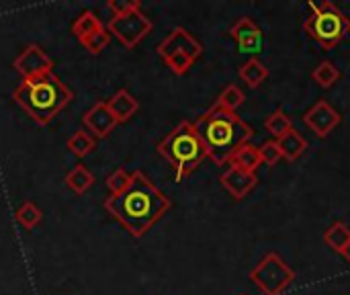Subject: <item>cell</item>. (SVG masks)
I'll use <instances>...</instances> for the list:
<instances>
[{"label": "cell", "mask_w": 350, "mask_h": 295, "mask_svg": "<svg viewBox=\"0 0 350 295\" xmlns=\"http://www.w3.org/2000/svg\"><path fill=\"white\" fill-rule=\"evenodd\" d=\"M170 207V199L142 170L131 172V183L123 193L105 199L107 214H111L135 238L146 236Z\"/></svg>", "instance_id": "obj_1"}, {"label": "cell", "mask_w": 350, "mask_h": 295, "mask_svg": "<svg viewBox=\"0 0 350 295\" xmlns=\"http://www.w3.org/2000/svg\"><path fill=\"white\" fill-rule=\"evenodd\" d=\"M195 129L207 150V158H211L217 166L230 162L244 144H250L254 133L238 113L226 111L217 105L207 109L195 121Z\"/></svg>", "instance_id": "obj_2"}, {"label": "cell", "mask_w": 350, "mask_h": 295, "mask_svg": "<svg viewBox=\"0 0 350 295\" xmlns=\"http://www.w3.org/2000/svg\"><path fill=\"white\" fill-rule=\"evenodd\" d=\"M74 99L72 88L62 82L59 76L53 72L23 80L14 92L12 101L37 123V125H47L53 121L57 113H62Z\"/></svg>", "instance_id": "obj_3"}, {"label": "cell", "mask_w": 350, "mask_h": 295, "mask_svg": "<svg viewBox=\"0 0 350 295\" xmlns=\"http://www.w3.org/2000/svg\"><path fill=\"white\" fill-rule=\"evenodd\" d=\"M158 154L172 166L176 183L189 179L207 158V150L195 129V123L191 121H180L158 144Z\"/></svg>", "instance_id": "obj_4"}, {"label": "cell", "mask_w": 350, "mask_h": 295, "mask_svg": "<svg viewBox=\"0 0 350 295\" xmlns=\"http://www.w3.org/2000/svg\"><path fill=\"white\" fill-rule=\"evenodd\" d=\"M304 31L324 49H334L350 33V18L332 2L310 4V14L304 21Z\"/></svg>", "instance_id": "obj_5"}, {"label": "cell", "mask_w": 350, "mask_h": 295, "mask_svg": "<svg viewBox=\"0 0 350 295\" xmlns=\"http://www.w3.org/2000/svg\"><path fill=\"white\" fill-rule=\"evenodd\" d=\"M250 279L265 295H281L293 283L295 271L277 253H269L250 271Z\"/></svg>", "instance_id": "obj_6"}, {"label": "cell", "mask_w": 350, "mask_h": 295, "mask_svg": "<svg viewBox=\"0 0 350 295\" xmlns=\"http://www.w3.org/2000/svg\"><path fill=\"white\" fill-rule=\"evenodd\" d=\"M107 31L111 35H115L123 47L133 49L135 45H139L152 31V21L142 12V8L121 14V16H111Z\"/></svg>", "instance_id": "obj_7"}, {"label": "cell", "mask_w": 350, "mask_h": 295, "mask_svg": "<svg viewBox=\"0 0 350 295\" xmlns=\"http://www.w3.org/2000/svg\"><path fill=\"white\" fill-rule=\"evenodd\" d=\"M12 66L23 76V80H31V78H37V76H43V74L53 72V60L37 43L27 45L14 57Z\"/></svg>", "instance_id": "obj_8"}, {"label": "cell", "mask_w": 350, "mask_h": 295, "mask_svg": "<svg viewBox=\"0 0 350 295\" xmlns=\"http://www.w3.org/2000/svg\"><path fill=\"white\" fill-rule=\"evenodd\" d=\"M306 125L318 136V138H328L342 121V115L328 103V101H318L312 109L306 111L304 115Z\"/></svg>", "instance_id": "obj_9"}, {"label": "cell", "mask_w": 350, "mask_h": 295, "mask_svg": "<svg viewBox=\"0 0 350 295\" xmlns=\"http://www.w3.org/2000/svg\"><path fill=\"white\" fill-rule=\"evenodd\" d=\"M174 53H187L191 55L193 60H197L201 53H203V45L185 29V27H176L170 31V35L158 45V55L162 60H166L168 55H174Z\"/></svg>", "instance_id": "obj_10"}, {"label": "cell", "mask_w": 350, "mask_h": 295, "mask_svg": "<svg viewBox=\"0 0 350 295\" xmlns=\"http://www.w3.org/2000/svg\"><path fill=\"white\" fill-rule=\"evenodd\" d=\"M84 127L88 129V133L96 140H105L117 125V119L113 117V113L107 107V101H98L94 103L82 117Z\"/></svg>", "instance_id": "obj_11"}, {"label": "cell", "mask_w": 350, "mask_h": 295, "mask_svg": "<svg viewBox=\"0 0 350 295\" xmlns=\"http://www.w3.org/2000/svg\"><path fill=\"white\" fill-rule=\"evenodd\" d=\"M232 39L238 43L240 51H256L260 47L262 41V29L258 27L256 21H252L250 16H242L238 18L232 29H230Z\"/></svg>", "instance_id": "obj_12"}, {"label": "cell", "mask_w": 350, "mask_h": 295, "mask_svg": "<svg viewBox=\"0 0 350 295\" xmlns=\"http://www.w3.org/2000/svg\"><path fill=\"white\" fill-rule=\"evenodd\" d=\"M258 183V177L256 172H246V170H240V168H234L230 166L224 175H221V185L224 189L236 199V201H242Z\"/></svg>", "instance_id": "obj_13"}, {"label": "cell", "mask_w": 350, "mask_h": 295, "mask_svg": "<svg viewBox=\"0 0 350 295\" xmlns=\"http://www.w3.org/2000/svg\"><path fill=\"white\" fill-rule=\"evenodd\" d=\"M107 107H109V111L113 113V117L117 119V123H125V121H129V119L139 111V103H137V99H135L127 88L117 90V92L107 101Z\"/></svg>", "instance_id": "obj_14"}, {"label": "cell", "mask_w": 350, "mask_h": 295, "mask_svg": "<svg viewBox=\"0 0 350 295\" xmlns=\"http://www.w3.org/2000/svg\"><path fill=\"white\" fill-rule=\"evenodd\" d=\"M279 148H281V154L287 162H295L297 158L304 156V152L308 150V140L297 131V129H291L287 136H283L281 140H277Z\"/></svg>", "instance_id": "obj_15"}, {"label": "cell", "mask_w": 350, "mask_h": 295, "mask_svg": "<svg viewBox=\"0 0 350 295\" xmlns=\"http://www.w3.org/2000/svg\"><path fill=\"white\" fill-rule=\"evenodd\" d=\"M230 164L234 168L246 170V172H256L262 166V158H260V150L252 144H244L230 160Z\"/></svg>", "instance_id": "obj_16"}, {"label": "cell", "mask_w": 350, "mask_h": 295, "mask_svg": "<svg viewBox=\"0 0 350 295\" xmlns=\"http://www.w3.org/2000/svg\"><path fill=\"white\" fill-rule=\"evenodd\" d=\"M66 185H68V189H72L76 195H84V193L94 185V175H92L84 164H76V166L66 175Z\"/></svg>", "instance_id": "obj_17"}, {"label": "cell", "mask_w": 350, "mask_h": 295, "mask_svg": "<svg viewBox=\"0 0 350 295\" xmlns=\"http://www.w3.org/2000/svg\"><path fill=\"white\" fill-rule=\"evenodd\" d=\"M100 29H105V27H103L100 18H98L92 10H82V12L76 16V21L72 23V33H74L80 41L86 39L88 35L100 31Z\"/></svg>", "instance_id": "obj_18"}, {"label": "cell", "mask_w": 350, "mask_h": 295, "mask_svg": "<svg viewBox=\"0 0 350 295\" xmlns=\"http://www.w3.org/2000/svg\"><path fill=\"white\" fill-rule=\"evenodd\" d=\"M240 78H242L250 88H258V86L269 78V68H267L258 57H252V60H248V62L240 68Z\"/></svg>", "instance_id": "obj_19"}, {"label": "cell", "mask_w": 350, "mask_h": 295, "mask_svg": "<svg viewBox=\"0 0 350 295\" xmlns=\"http://www.w3.org/2000/svg\"><path fill=\"white\" fill-rule=\"evenodd\" d=\"M324 242L338 255H342V251L350 244V228L345 222H334L326 234H324Z\"/></svg>", "instance_id": "obj_20"}, {"label": "cell", "mask_w": 350, "mask_h": 295, "mask_svg": "<svg viewBox=\"0 0 350 295\" xmlns=\"http://www.w3.org/2000/svg\"><path fill=\"white\" fill-rule=\"evenodd\" d=\"M66 148H68L74 156L84 158V156H88V154L96 148V138H92L86 129H78V131H74V133L68 138Z\"/></svg>", "instance_id": "obj_21"}, {"label": "cell", "mask_w": 350, "mask_h": 295, "mask_svg": "<svg viewBox=\"0 0 350 295\" xmlns=\"http://www.w3.org/2000/svg\"><path fill=\"white\" fill-rule=\"evenodd\" d=\"M312 80H314L318 86H322V88H332V86L340 80V70L334 66V62L324 60V62H320V64L314 68Z\"/></svg>", "instance_id": "obj_22"}, {"label": "cell", "mask_w": 350, "mask_h": 295, "mask_svg": "<svg viewBox=\"0 0 350 295\" xmlns=\"http://www.w3.org/2000/svg\"><path fill=\"white\" fill-rule=\"evenodd\" d=\"M265 127L269 133H273L277 140H281L283 136H287L293 129V121L291 117L283 111V109H275L267 119H265Z\"/></svg>", "instance_id": "obj_23"}, {"label": "cell", "mask_w": 350, "mask_h": 295, "mask_svg": "<svg viewBox=\"0 0 350 295\" xmlns=\"http://www.w3.org/2000/svg\"><path fill=\"white\" fill-rule=\"evenodd\" d=\"M244 101H246L244 90H242L240 86H236V84H228V86L219 92V97H217L215 105H217V107H221V109H226V111L236 113V111L244 105Z\"/></svg>", "instance_id": "obj_24"}, {"label": "cell", "mask_w": 350, "mask_h": 295, "mask_svg": "<svg viewBox=\"0 0 350 295\" xmlns=\"http://www.w3.org/2000/svg\"><path fill=\"white\" fill-rule=\"evenodd\" d=\"M16 222L25 228V230H33L43 222V211L33 203V201H25L18 209H16Z\"/></svg>", "instance_id": "obj_25"}, {"label": "cell", "mask_w": 350, "mask_h": 295, "mask_svg": "<svg viewBox=\"0 0 350 295\" xmlns=\"http://www.w3.org/2000/svg\"><path fill=\"white\" fill-rule=\"evenodd\" d=\"M109 41H111V33H109L107 29H100V31H96V33L88 35L86 39H82L80 43L84 45V49H86L88 53L98 55V53L109 45Z\"/></svg>", "instance_id": "obj_26"}, {"label": "cell", "mask_w": 350, "mask_h": 295, "mask_svg": "<svg viewBox=\"0 0 350 295\" xmlns=\"http://www.w3.org/2000/svg\"><path fill=\"white\" fill-rule=\"evenodd\" d=\"M105 183H107V189H109L111 195H119V193H123V191L129 187L131 175H129L125 168H117V170H113V172L107 177Z\"/></svg>", "instance_id": "obj_27"}, {"label": "cell", "mask_w": 350, "mask_h": 295, "mask_svg": "<svg viewBox=\"0 0 350 295\" xmlns=\"http://www.w3.org/2000/svg\"><path fill=\"white\" fill-rule=\"evenodd\" d=\"M258 150H260L262 164H267V166H277V164L283 160V154H281V148H279L277 140L265 142Z\"/></svg>", "instance_id": "obj_28"}, {"label": "cell", "mask_w": 350, "mask_h": 295, "mask_svg": "<svg viewBox=\"0 0 350 295\" xmlns=\"http://www.w3.org/2000/svg\"><path fill=\"white\" fill-rule=\"evenodd\" d=\"M166 66L176 74V76H183L191 70V66L195 64V60L187 53H174V55H168L166 60Z\"/></svg>", "instance_id": "obj_29"}, {"label": "cell", "mask_w": 350, "mask_h": 295, "mask_svg": "<svg viewBox=\"0 0 350 295\" xmlns=\"http://www.w3.org/2000/svg\"><path fill=\"white\" fill-rule=\"evenodd\" d=\"M107 8L113 12V16H121V14H127V12L142 8V2L139 0H109Z\"/></svg>", "instance_id": "obj_30"}, {"label": "cell", "mask_w": 350, "mask_h": 295, "mask_svg": "<svg viewBox=\"0 0 350 295\" xmlns=\"http://www.w3.org/2000/svg\"><path fill=\"white\" fill-rule=\"evenodd\" d=\"M342 257L347 259V263H350V244L345 248V251H342Z\"/></svg>", "instance_id": "obj_31"}]
</instances>
